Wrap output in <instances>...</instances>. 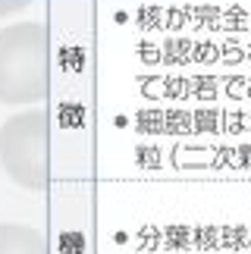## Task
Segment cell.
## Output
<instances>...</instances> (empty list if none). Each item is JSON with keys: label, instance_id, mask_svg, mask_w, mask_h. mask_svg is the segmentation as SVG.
I'll list each match as a JSON object with an SVG mask.
<instances>
[{"label": "cell", "instance_id": "obj_1", "mask_svg": "<svg viewBox=\"0 0 251 254\" xmlns=\"http://www.w3.org/2000/svg\"><path fill=\"white\" fill-rule=\"evenodd\" d=\"M47 25L13 22L0 28V101L13 107L47 97Z\"/></svg>", "mask_w": 251, "mask_h": 254}, {"label": "cell", "instance_id": "obj_2", "mask_svg": "<svg viewBox=\"0 0 251 254\" xmlns=\"http://www.w3.org/2000/svg\"><path fill=\"white\" fill-rule=\"evenodd\" d=\"M47 113L22 110L6 116L0 126V167L28 191H41L47 185Z\"/></svg>", "mask_w": 251, "mask_h": 254}, {"label": "cell", "instance_id": "obj_3", "mask_svg": "<svg viewBox=\"0 0 251 254\" xmlns=\"http://www.w3.org/2000/svg\"><path fill=\"white\" fill-rule=\"evenodd\" d=\"M0 254H47V242L35 226L0 223Z\"/></svg>", "mask_w": 251, "mask_h": 254}, {"label": "cell", "instance_id": "obj_4", "mask_svg": "<svg viewBox=\"0 0 251 254\" xmlns=\"http://www.w3.org/2000/svg\"><path fill=\"white\" fill-rule=\"evenodd\" d=\"M32 0H0V19H6V16H13L19 13V9H25Z\"/></svg>", "mask_w": 251, "mask_h": 254}]
</instances>
